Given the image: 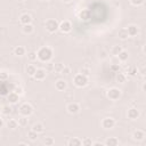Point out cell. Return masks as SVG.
<instances>
[{
    "instance_id": "obj_1",
    "label": "cell",
    "mask_w": 146,
    "mask_h": 146,
    "mask_svg": "<svg viewBox=\"0 0 146 146\" xmlns=\"http://www.w3.org/2000/svg\"><path fill=\"white\" fill-rule=\"evenodd\" d=\"M36 58L40 60V62H49L51 58H52V50L50 47H41L38 51H36Z\"/></svg>"
},
{
    "instance_id": "obj_2",
    "label": "cell",
    "mask_w": 146,
    "mask_h": 146,
    "mask_svg": "<svg viewBox=\"0 0 146 146\" xmlns=\"http://www.w3.org/2000/svg\"><path fill=\"white\" fill-rule=\"evenodd\" d=\"M73 83L78 88H82V87L87 86V83H88V76L87 75H83L82 73H79V74H76L73 78Z\"/></svg>"
},
{
    "instance_id": "obj_3",
    "label": "cell",
    "mask_w": 146,
    "mask_h": 146,
    "mask_svg": "<svg viewBox=\"0 0 146 146\" xmlns=\"http://www.w3.org/2000/svg\"><path fill=\"white\" fill-rule=\"evenodd\" d=\"M58 25H59V23H58L56 19H54V18H49V19H47L46 23H44V27H46V30H47L49 33L56 32V31L58 30Z\"/></svg>"
},
{
    "instance_id": "obj_4",
    "label": "cell",
    "mask_w": 146,
    "mask_h": 146,
    "mask_svg": "<svg viewBox=\"0 0 146 146\" xmlns=\"http://www.w3.org/2000/svg\"><path fill=\"white\" fill-rule=\"evenodd\" d=\"M19 114L23 115V116H30L32 113H33V107L31 104L29 103H24L19 106Z\"/></svg>"
},
{
    "instance_id": "obj_5",
    "label": "cell",
    "mask_w": 146,
    "mask_h": 146,
    "mask_svg": "<svg viewBox=\"0 0 146 146\" xmlns=\"http://www.w3.org/2000/svg\"><path fill=\"white\" fill-rule=\"evenodd\" d=\"M58 30L62 32V33H68L71 30H72V23L67 19H64L63 22L59 23L58 25Z\"/></svg>"
},
{
    "instance_id": "obj_6",
    "label": "cell",
    "mask_w": 146,
    "mask_h": 146,
    "mask_svg": "<svg viewBox=\"0 0 146 146\" xmlns=\"http://www.w3.org/2000/svg\"><path fill=\"white\" fill-rule=\"evenodd\" d=\"M107 97L111 100H117L121 97V90L117 89V88H111L107 91Z\"/></svg>"
},
{
    "instance_id": "obj_7",
    "label": "cell",
    "mask_w": 146,
    "mask_h": 146,
    "mask_svg": "<svg viewBox=\"0 0 146 146\" xmlns=\"http://www.w3.org/2000/svg\"><path fill=\"white\" fill-rule=\"evenodd\" d=\"M115 125V120L113 117H105L102 121V127L104 129H112Z\"/></svg>"
},
{
    "instance_id": "obj_8",
    "label": "cell",
    "mask_w": 146,
    "mask_h": 146,
    "mask_svg": "<svg viewBox=\"0 0 146 146\" xmlns=\"http://www.w3.org/2000/svg\"><path fill=\"white\" fill-rule=\"evenodd\" d=\"M66 110L70 114H76L79 111H80V106L78 103H70L67 106H66Z\"/></svg>"
},
{
    "instance_id": "obj_9",
    "label": "cell",
    "mask_w": 146,
    "mask_h": 146,
    "mask_svg": "<svg viewBox=\"0 0 146 146\" xmlns=\"http://www.w3.org/2000/svg\"><path fill=\"white\" fill-rule=\"evenodd\" d=\"M90 17H91V13H90L89 9H82V10L79 13V18H80L81 21H83V22L89 21Z\"/></svg>"
},
{
    "instance_id": "obj_10",
    "label": "cell",
    "mask_w": 146,
    "mask_h": 146,
    "mask_svg": "<svg viewBox=\"0 0 146 146\" xmlns=\"http://www.w3.org/2000/svg\"><path fill=\"white\" fill-rule=\"evenodd\" d=\"M46 75H47V72H46L43 68H36V71H35V73H34L33 78H34L35 80H38V81H41V80H43V79L46 78Z\"/></svg>"
},
{
    "instance_id": "obj_11",
    "label": "cell",
    "mask_w": 146,
    "mask_h": 146,
    "mask_svg": "<svg viewBox=\"0 0 146 146\" xmlns=\"http://www.w3.org/2000/svg\"><path fill=\"white\" fill-rule=\"evenodd\" d=\"M139 115H140V113H139V111H138L136 107H131V108L128 111V117H129L130 120H136V119L139 117Z\"/></svg>"
},
{
    "instance_id": "obj_12",
    "label": "cell",
    "mask_w": 146,
    "mask_h": 146,
    "mask_svg": "<svg viewBox=\"0 0 146 146\" xmlns=\"http://www.w3.org/2000/svg\"><path fill=\"white\" fill-rule=\"evenodd\" d=\"M125 30H127V32H128L129 36H135V35H137V34H138V32H139L138 26H137V25H133V24L129 25Z\"/></svg>"
},
{
    "instance_id": "obj_13",
    "label": "cell",
    "mask_w": 146,
    "mask_h": 146,
    "mask_svg": "<svg viewBox=\"0 0 146 146\" xmlns=\"http://www.w3.org/2000/svg\"><path fill=\"white\" fill-rule=\"evenodd\" d=\"M7 99H8V102H9L10 104H16V103L19 100V95L16 94L15 91L9 92L8 96H7Z\"/></svg>"
},
{
    "instance_id": "obj_14",
    "label": "cell",
    "mask_w": 146,
    "mask_h": 146,
    "mask_svg": "<svg viewBox=\"0 0 146 146\" xmlns=\"http://www.w3.org/2000/svg\"><path fill=\"white\" fill-rule=\"evenodd\" d=\"M145 138V132L143 131V130H136V131H133V133H132V139L133 140H137V141H140V140H143Z\"/></svg>"
},
{
    "instance_id": "obj_15",
    "label": "cell",
    "mask_w": 146,
    "mask_h": 146,
    "mask_svg": "<svg viewBox=\"0 0 146 146\" xmlns=\"http://www.w3.org/2000/svg\"><path fill=\"white\" fill-rule=\"evenodd\" d=\"M19 22H21V24H23V25L30 24V23L32 22V17H31V15H29V14H22V15L19 16Z\"/></svg>"
},
{
    "instance_id": "obj_16",
    "label": "cell",
    "mask_w": 146,
    "mask_h": 146,
    "mask_svg": "<svg viewBox=\"0 0 146 146\" xmlns=\"http://www.w3.org/2000/svg\"><path fill=\"white\" fill-rule=\"evenodd\" d=\"M66 81L65 80H63V79H59V80H57L56 81V83H55V88L57 89V90H59V91H63V90H65L66 89Z\"/></svg>"
},
{
    "instance_id": "obj_17",
    "label": "cell",
    "mask_w": 146,
    "mask_h": 146,
    "mask_svg": "<svg viewBox=\"0 0 146 146\" xmlns=\"http://www.w3.org/2000/svg\"><path fill=\"white\" fill-rule=\"evenodd\" d=\"M22 30H23V33H25V34H32L34 32V26L31 23L30 24H25V25H23Z\"/></svg>"
},
{
    "instance_id": "obj_18",
    "label": "cell",
    "mask_w": 146,
    "mask_h": 146,
    "mask_svg": "<svg viewBox=\"0 0 146 146\" xmlns=\"http://www.w3.org/2000/svg\"><path fill=\"white\" fill-rule=\"evenodd\" d=\"M104 144L107 145V146H116V145H119V139L115 138V137H110L105 140Z\"/></svg>"
},
{
    "instance_id": "obj_19",
    "label": "cell",
    "mask_w": 146,
    "mask_h": 146,
    "mask_svg": "<svg viewBox=\"0 0 146 146\" xmlns=\"http://www.w3.org/2000/svg\"><path fill=\"white\" fill-rule=\"evenodd\" d=\"M32 130H34L36 133H41V132L44 131V127H43L42 123H39V122H38V123H34V124H33Z\"/></svg>"
},
{
    "instance_id": "obj_20",
    "label": "cell",
    "mask_w": 146,
    "mask_h": 146,
    "mask_svg": "<svg viewBox=\"0 0 146 146\" xmlns=\"http://www.w3.org/2000/svg\"><path fill=\"white\" fill-rule=\"evenodd\" d=\"M67 144H68V146H80V145H82V140L76 137H73L68 140Z\"/></svg>"
},
{
    "instance_id": "obj_21",
    "label": "cell",
    "mask_w": 146,
    "mask_h": 146,
    "mask_svg": "<svg viewBox=\"0 0 146 146\" xmlns=\"http://www.w3.org/2000/svg\"><path fill=\"white\" fill-rule=\"evenodd\" d=\"M14 55H16V56H23V55H25V48L23 46H17L14 49Z\"/></svg>"
},
{
    "instance_id": "obj_22",
    "label": "cell",
    "mask_w": 146,
    "mask_h": 146,
    "mask_svg": "<svg viewBox=\"0 0 146 146\" xmlns=\"http://www.w3.org/2000/svg\"><path fill=\"white\" fill-rule=\"evenodd\" d=\"M117 36H119L121 40H125V39H128V38H129V34H128V32H127V30H125V29H121V30H119Z\"/></svg>"
},
{
    "instance_id": "obj_23",
    "label": "cell",
    "mask_w": 146,
    "mask_h": 146,
    "mask_svg": "<svg viewBox=\"0 0 146 146\" xmlns=\"http://www.w3.org/2000/svg\"><path fill=\"white\" fill-rule=\"evenodd\" d=\"M7 127H8L9 129H11V130H15V129L18 127V122H17L16 120H14V119H10V120H8V122H7Z\"/></svg>"
},
{
    "instance_id": "obj_24",
    "label": "cell",
    "mask_w": 146,
    "mask_h": 146,
    "mask_svg": "<svg viewBox=\"0 0 146 146\" xmlns=\"http://www.w3.org/2000/svg\"><path fill=\"white\" fill-rule=\"evenodd\" d=\"M35 71H36V67H35L34 65L30 64V65H27V66H26V73H27V75L33 76V75H34V73H35Z\"/></svg>"
},
{
    "instance_id": "obj_25",
    "label": "cell",
    "mask_w": 146,
    "mask_h": 146,
    "mask_svg": "<svg viewBox=\"0 0 146 146\" xmlns=\"http://www.w3.org/2000/svg\"><path fill=\"white\" fill-rule=\"evenodd\" d=\"M117 57H119V59H120L121 62H125V60H128V58H129V54H128V51L122 50V51L117 55Z\"/></svg>"
},
{
    "instance_id": "obj_26",
    "label": "cell",
    "mask_w": 146,
    "mask_h": 146,
    "mask_svg": "<svg viewBox=\"0 0 146 146\" xmlns=\"http://www.w3.org/2000/svg\"><path fill=\"white\" fill-rule=\"evenodd\" d=\"M125 79H127V75L124 73H121V72H117L116 74V81L120 82V83H124L125 82Z\"/></svg>"
},
{
    "instance_id": "obj_27",
    "label": "cell",
    "mask_w": 146,
    "mask_h": 146,
    "mask_svg": "<svg viewBox=\"0 0 146 146\" xmlns=\"http://www.w3.org/2000/svg\"><path fill=\"white\" fill-rule=\"evenodd\" d=\"M27 116H21L19 119H18V125H21V127H26L27 125Z\"/></svg>"
},
{
    "instance_id": "obj_28",
    "label": "cell",
    "mask_w": 146,
    "mask_h": 146,
    "mask_svg": "<svg viewBox=\"0 0 146 146\" xmlns=\"http://www.w3.org/2000/svg\"><path fill=\"white\" fill-rule=\"evenodd\" d=\"M122 50H123V49H122L121 46H114V47L112 48V54H113L114 56H117Z\"/></svg>"
},
{
    "instance_id": "obj_29",
    "label": "cell",
    "mask_w": 146,
    "mask_h": 146,
    "mask_svg": "<svg viewBox=\"0 0 146 146\" xmlns=\"http://www.w3.org/2000/svg\"><path fill=\"white\" fill-rule=\"evenodd\" d=\"M27 137H29L31 140H35V139L38 138V133H36L34 130H30V131L27 132Z\"/></svg>"
},
{
    "instance_id": "obj_30",
    "label": "cell",
    "mask_w": 146,
    "mask_h": 146,
    "mask_svg": "<svg viewBox=\"0 0 146 146\" xmlns=\"http://www.w3.org/2000/svg\"><path fill=\"white\" fill-rule=\"evenodd\" d=\"M54 143H55L54 138H51V137H46V139H44V145H46V146H51V145H54Z\"/></svg>"
},
{
    "instance_id": "obj_31",
    "label": "cell",
    "mask_w": 146,
    "mask_h": 146,
    "mask_svg": "<svg viewBox=\"0 0 146 146\" xmlns=\"http://www.w3.org/2000/svg\"><path fill=\"white\" fill-rule=\"evenodd\" d=\"M27 58L30 59V60H35L36 59V52H34V51H30L29 54H27Z\"/></svg>"
},
{
    "instance_id": "obj_32",
    "label": "cell",
    "mask_w": 146,
    "mask_h": 146,
    "mask_svg": "<svg viewBox=\"0 0 146 146\" xmlns=\"http://www.w3.org/2000/svg\"><path fill=\"white\" fill-rule=\"evenodd\" d=\"M2 113H3V114H6V115L10 114V113H11V107H10V106H8V105L3 106V107H2Z\"/></svg>"
},
{
    "instance_id": "obj_33",
    "label": "cell",
    "mask_w": 146,
    "mask_h": 146,
    "mask_svg": "<svg viewBox=\"0 0 146 146\" xmlns=\"http://www.w3.org/2000/svg\"><path fill=\"white\" fill-rule=\"evenodd\" d=\"M130 2H131V5L132 6H140V5H143L144 3V0H130Z\"/></svg>"
},
{
    "instance_id": "obj_34",
    "label": "cell",
    "mask_w": 146,
    "mask_h": 146,
    "mask_svg": "<svg viewBox=\"0 0 146 146\" xmlns=\"http://www.w3.org/2000/svg\"><path fill=\"white\" fill-rule=\"evenodd\" d=\"M111 71L117 73V72L120 71V65H119V64H112V65H111Z\"/></svg>"
},
{
    "instance_id": "obj_35",
    "label": "cell",
    "mask_w": 146,
    "mask_h": 146,
    "mask_svg": "<svg viewBox=\"0 0 146 146\" xmlns=\"http://www.w3.org/2000/svg\"><path fill=\"white\" fill-rule=\"evenodd\" d=\"M71 72V70H70V67L68 66H64L63 67V70L60 71V74H64V75H67L68 73Z\"/></svg>"
},
{
    "instance_id": "obj_36",
    "label": "cell",
    "mask_w": 146,
    "mask_h": 146,
    "mask_svg": "<svg viewBox=\"0 0 146 146\" xmlns=\"http://www.w3.org/2000/svg\"><path fill=\"white\" fill-rule=\"evenodd\" d=\"M82 145L89 146V145H92V141H91V139H89V138H84V139L82 140Z\"/></svg>"
},
{
    "instance_id": "obj_37",
    "label": "cell",
    "mask_w": 146,
    "mask_h": 146,
    "mask_svg": "<svg viewBox=\"0 0 146 146\" xmlns=\"http://www.w3.org/2000/svg\"><path fill=\"white\" fill-rule=\"evenodd\" d=\"M63 67H64L63 64H56V65H55V71L58 72V73H60V71L63 70Z\"/></svg>"
},
{
    "instance_id": "obj_38",
    "label": "cell",
    "mask_w": 146,
    "mask_h": 146,
    "mask_svg": "<svg viewBox=\"0 0 146 146\" xmlns=\"http://www.w3.org/2000/svg\"><path fill=\"white\" fill-rule=\"evenodd\" d=\"M8 79V74L6 72H0V80H7Z\"/></svg>"
},
{
    "instance_id": "obj_39",
    "label": "cell",
    "mask_w": 146,
    "mask_h": 146,
    "mask_svg": "<svg viewBox=\"0 0 146 146\" xmlns=\"http://www.w3.org/2000/svg\"><path fill=\"white\" fill-rule=\"evenodd\" d=\"M14 91H15L16 94H18V95H22V94H23V88H22V87H16V88L14 89Z\"/></svg>"
},
{
    "instance_id": "obj_40",
    "label": "cell",
    "mask_w": 146,
    "mask_h": 146,
    "mask_svg": "<svg viewBox=\"0 0 146 146\" xmlns=\"http://www.w3.org/2000/svg\"><path fill=\"white\" fill-rule=\"evenodd\" d=\"M136 73H137V68L131 67V68H130V71H129V74H130L131 76H133V75H136Z\"/></svg>"
},
{
    "instance_id": "obj_41",
    "label": "cell",
    "mask_w": 146,
    "mask_h": 146,
    "mask_svg": "<svg viewBox=\"0 0 146 146\" xmlns=\"http://www.w3.org/2000/svg\"><path fill=\"white\" fill-rule=\"evenodd\" d=\"M81 73H82L83 75H87V76H88V74H89V70H88V68H82V70H81Z\"/></svg>"
},
{
    "instance_id": "obj_42",
    "label": "cell",
    "mask_w": 146,
    "mask_h": 146,
    "mask_svg": "<svg viewBox=\"0 0 146 146\" xmlns=\"http://www.w3.org/2000/svg\"><path fill=\"white\" fill-rule=\"evenodd\" d=\"M92 145L94 146H103L104 144L103 143H99V141H96V143H92Z\"/></svg>"
},
{
    "instance_id": "obj_43",
    "label": "cell",
    "mask_w": 146,
    "mask_h": 146,
    "mask_svg": "<svg viewBox=\"0 0 146 146\" xmlns=\"http://www.w3.org/2000/svg\"><path fill=\"white\" fill-rule=\"evenodd\" d=\"M140 74H141V75H145V68H144V67H141V70H140Z\"/></svg>"
},
{
    "instance_id": "obj_44",
    "label": "cell",
    "mask_w": 146,
    "mask_h": 146,
    "mask_svg": "<svg viewBox=\"0 0 146 146\" xmlns=\"http://www.w3.org/2000/svg\"><path fill=\"white\" fill-rule=\"evenodd\" d=\"M3 127V120L0 117V128H2Z\"/></svg>"
},
{
    "instance_id": "obj_45",
    "label": "cell",
    "mask_w": 146,
    "mask_h": 146,
    "mask_svg": "<svg viewBox=\"0 0 146 146\" xmlns=\"http://www.w3.org/2000/svg\"><path fill=\"white\" fill-rule=\"evenodd\" d=\"M62 1H64V2H70L71 0H62Z\"/></svg>"
},
{
    "instance_id": "obj_46",
    "label": "cell",
    "mask_w": 146,
    "mask_h": 146,
    "mask_svg": "<svg viewBox=\"0 0 146 146\" xmlns=\"http://www.w3.org/2000/svg\"><path fill=\"white\" fill-rule=\"evenodd\" d=\"M17 1H19V2H23V1H25V0H17Z\"/></svg>"
},
{
    "instance_id": "obj_47",
    "label": "cell",
    "mask_w": 146,
    "mask_h": 146,
    "mask_svg": "<svg viewBox=\"0 0 146 146\" xmlns=\"http://www.w3.org/2000/svg\"><path fill=\"white\" fill-rule=\"evenodd\" d=\"M41 1H49V0H41Z\"/></svg>"
}]
</instances>
